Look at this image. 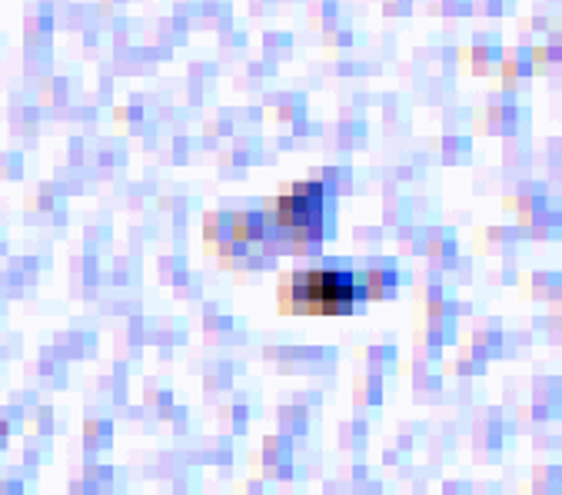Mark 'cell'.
I'll use <instances>...</instances> for the list:
<instances>
[{
	"label": "cell",
	"instance_id": "1",
	"mask_svg": "<svg viewBox=\"0 0 562 495\" xmlns=\"http://www.w3.org/2000/svg\"><path fill=\"white\" fill-rule=\"evenodd\" d=\"M360 300V277L344 270H303L286 273L277 286L283 313L296 316H344Z\"/></svg>",
	"mask_w": 562,
	"mask_h": 495
},
{
	"label": "cell",
	"instance_id": "2",
	"mask_svg": "<svg viewBox=\"0 0 562 495\" xmlns=\"http://www.w3.org/2000/svg\"><path fill=\"white\" fill-rule=\"evenodd\" d=\"M267 229L290 243H310L323 226V187L319 183H286L263 213Z\"/></svg>",
	"mask_w": 562,
	"mask_h": 495
}]
</instances>
